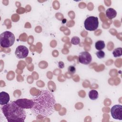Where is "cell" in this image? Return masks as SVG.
<instances>
[{"instance_id": "6da1fadb", "label": "cell", "mask_w": 122, "mask_h": 122, "mask_svg": "<svg viewBox=\"0 0 122 122\" xmlns=\"http://www.w3.org/2000/svg\"><path fill=\"white\" fill-rule=\"evenodd\" d=\"M32 100L33 106L31 110L34 116L41 115L47 117L53 113L56 101L53 94L50 91L41 90L39 94Z\"/></svg>"}, {"instance_id": "7a4b0ae2", "label": "cell", "mask_w": 122, "mask_h": 122, "mask_svg": "<svg viewBox=\"0 0 122 122\" xmlns=\"http://www.w3.org/2000/svg\"><path fill=\"white\" fill-rule=\"evenodd\" d=\"M1 109L8 122H23L26 117L24 109L19 106L14 101L3 105Z\"/></svg>"}, {"instance_id": "3957f363", "label": "cell", "mask_w": 122, "mask_h": 122, "mask_svg": "<svg viewBox=\"0 0 122 122\" xmlns=\"http://www.w3.org/2000/svg\"><path fill=\"white\" fill-rule=\"evenodd\" d=\"M15 40L14 35L10 31H5L0 34V44L3 48H9L13 45Z\"/></svg>"}, {"instance_id": "277c9868", "label": "cell", "mask_w": 122, "mask_h": 122, "mask_svg": "<svg viewBox=\"0 0 122 122\" xmlns=\"http://www.w3.org/2000/svg\"><path fill=\"white\" fill-rule=\"evenodd\" d=\"M84 25L86 30L94 31L99 26L98 18L97 17L94 16L88 17L85 20Z\"/></svg>"}, {"instance_id": "5b68a950", "label": "cell", "mask_w": 122, "mask_h": 122, "mask_svg": "<svg viewBox=\"0 0 122 122\" xmlns=\"http://www.w3.org/2000/svg\"><path fill=\"white\" fill-rule=\"evenodd\" d=\"M111 113L113 119L122 120V105L116 104L113 106L111 109Z\"/></svg>"}, {"instance_id": "8992f818", "label": "cell", "mask_w": 122, "mask_h": 122, "mask_svg": "<svg viewBox=\"0 0 122 122\" xmlns=\"http://www.w3.org/2000/svg\"><path fill=\"white\" fill-rule=\"evenodd\" d=\"M14 102L19 106L24 109H31L33 106V102L32 99L26 98L19 99Z\"/></svg>"}, {"instance_id": "52a82bcc", "label": "cell", "mask_w": 122, "mask_h": 122, "mask_svg": "<svg viewBox=\"0 0 122 122\" xmlns=\"http://www.w3.org/2000/svg\"><path fill=\"white\" fill-rule=\"evenodd\" d=\"M29 54V50L25 46H18L15 51V55L19 59H23L27 57Z\"/></svg>"}, {"instance_id": "ba28073f", "label": "cell", "mask_w": 122, "mask_h": 122, "mask_svg": "<svg viewBox=\"0 0 122 122\" xmlns=\"http://www.w3.org/2000/svg\"><path fill=\"white\" fill-rule=\"evenodd\" d=\"M92 60L91 54L88 51H82L80 53L78 56L79 62L83 64H89Z\"/></svg>"}, {"instance_id": "9c48e42d", "label": "cell", "mask_w": 122, "mask_h": 122, "mask_svg": "<svg viewBox=\"0 0 122 122\" xmlns=\"http://www.w3.org/2000/svg\"><path fill=\"white\" fill-rule=\"evenodd\" d=\"M10 101L9 94L5 92H0V104L3 105L7 104Z\"/></svg>"}, {"instance_id": "30bf717a", "label": "cell", "mask_w": 122, "mask_h": 122, "mask_svg": "<svg viewBox=\"0 0 122 122\" xmlns=\"http://www.w3.org/2000/svg\"><path fill=\"white\" fill-rule=\"evenodd\" d=\"M106 17L109 19H112L114 18L117 15L116 11L113 8H108L105 12Z\"/></svg>"}, {"instance_id": "8fae6325", "label": "cell", "mask_w": 122, "mask_h": 122, "mask_svg": "<svg viewBox=\"0 0 122 122\" xmlns=\"http://www.w3.org/2000/svg\"><path fill=\"white\" fill-rule=\"evenodd\" d=\"M89 97L92 100H95L99 97L98 92L95 90H92L89 92Z\"/></svg>"}, {"instance_id": "7c38bea8", "label": "cell", "mask_w": 122, "mask_h": 122, "mask_svg": "<svg viewBox=\"0 0 122 122\" xmlns=\"http://www.w3.org/2000/svg\"><path fill=\"white\" fill-rule=\"evenodd\" d=\"M105 44L104 42L103 41H101V40L98 41L95 43V48L99 51H101L103 49H104L105 48Z\"/></svg>"}, {"instance_id": "4fadbf2b", "label": "cell", "mask_w": 122, "mask_h": 122, "mask_svg": "<svg viewBox=\"0 0 122 122\" xmlns=\"http://www.w3.org/2000/svg\"><path fill=\"white\" fill-rule=\"evenodd\" d=\"M112 54L114 57H118L122 55V48L121 47L116 48L112 52Z\"/></svg>"}, {"instance_id": "5bb4252c", "label": "cell", "mask_w": 122, "mask_h": 122, "mask_svg": "<svg viewBox=\"0 0 122 122\" xmlns=\"http://www.w3.org/2000/svg\"><path fill=\"white\" fill-rule=\"evenodd\" d=\"M71 42L73 45H78L80 42V39L78 37L74 36L71 38Z\"/></svg>"}, {"instance_id": "9a60e30c", "label": "cell", "mask_w": 122, "mask_h": 122, "mask_svg": "<svg viewBox=\"0 0 122 122\" xmlns=\"http://www.w3.org/2000/svg\"><path fill=\"white\" fill-rule=\"evenodd\" d=\"M96 54L99 59L103 58L105 56V52L102 50L99 51H97L96 53Z\"/></svg>"}, {"instance_id": "2e32d148", "label": "cell", "mask_w": 122, "mask_h": 122, "mask_svg": "<svg viewBox=\"0 0 122 122\" xmlns=\"http://www.w3.org/2000/svg\"><path fill=\"white\" fill-rule=\"evenodd\" d=\"M68 71L71 74H74L76 71V68L74 66H70L68 68Z\"/></svg>"}, {"instance_id": "e0dca14e", "label": "cell", "mask_w": 122, "mask_h": 122, "mask_svg": "<svg viewBox=\"0 0 122 122\" xmlns=\"http://www.w3.org/2000/svg\"><path fill=\"white\" fill-rule=\"evenodd\" d=\"M58 67L61 68L62 69L64 67V64L62 61H59L58 63Z\"/></svg>"}, {"instance_id": "ac0fdd59", "label": "cell", "mask_w": 122, "mask_h": 122, "mask_svg": "<svg viewBox=\"0 0 122 122\" xmlns=\"http://www.w3.org/2000/svg\"><path fill=\"white\" fill-rule=\"evenodd\" d=\"M66 20L65 19H64L63 20V21H62V23H64L65 22H66Z\"/></svg>"}]
</instances>
